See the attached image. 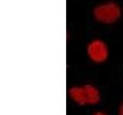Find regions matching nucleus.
<instances>
[{"mask_svg": "<svg viewBox=\"0 0 123 115\" xmlns=\"http://www.w3.org/2000/svg\"><path fill=\"white\" fill-rule=\"evenodd\" d=\"M122 11L117 3L105 2L96 6L93 10V15L98 22L103 24H111L118 21Z\"/></svg>", "mask_w": 123, "mask_h": 115, "instance_id": "f257e3e1", "label": "nucleus"}, {"mask_svg": "<svg viewBox=\"0 0 123 115\" xmlns=\"http://www.w3.org/2000/svg\"><path fill=\"white\" fill-rule=\"evenodd\" d=\"M87 53L92 61L101 63L105 61L109 56V48L102 40L93 39L87 46Z\"/></svg>", "mask_w": 123, "mask_h": 115, "instance_id": "f03ea898", "label": "nucleus"}, {"mask_svg": "<svg viewBox=\"0 0 123 115\" xmlns=\"http://www.w3.org/2000/svg\"><path fill=\"white\" fill-rule=\"evenodd\" d=\"M69 95L72 100L79 105H85L88 104L86 93L83 87H73L69 90Z\"/></svg>", "mask_w": 123, "mask_h": 115, "instance_id": "7ed1b4c3", "label": "nucleus"}, {"mask_svg": "<svg viewBox=\"0 0 123 115\" xmlns=\"http://www.w3.org/2000/svg\"><path fill=\"white\" fill-rule=\"evenodd\" d=\"M85 90L86 93V98L88 104H95L100 100V94L98 90L92 85H85Z\"/></svg>", "mask_w": 123, "mask_h": 115, "instance_id": "20e7f679", "label": "nucleus"}, {"mask_svg": "<svg viewBox=\"0 0 123 115\" xmlns=\"http://www.w3.org/2000/svg\"><path fill=\"white\" fill-rule=\"evenodd\" d=\"M118 115H123V103L121 104L118 110Z\"/></svg>", "mask_w": 123, "mask_h": 115, "instance_id": "39448f33", "label": "nucleus"}, {"mask_svg": "<svg viewBox=\"0 0 123 115\" xmlns=\"http://www.w3.org/2000/svg\"><path fill=\"white\" fill-rule=\"evenodd\" d=\"M94 115H107V114L105 113H102V112H97V113H95Z\"/></svg>", "mask_w": 123, "mask_h": 115, "instance_id": "423d86ee", "label": "nucleus"}]
</instances>
